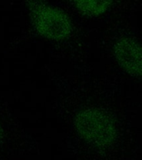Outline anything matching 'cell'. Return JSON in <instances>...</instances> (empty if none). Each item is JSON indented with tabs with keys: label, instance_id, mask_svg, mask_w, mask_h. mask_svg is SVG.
Returning a JSON list of instances; mask_svg holds the SVG:
<instances>
[{
	"label": "cell",
	"instance_id": "6da1fadb",
	"mask_svg": "<svg viewBox=\"0 0 142 160\" xmlns=\"http://www.w3.org/2000/svg\"><path fill=\"white\" fill-rule=\"evenodd\" d=\"M78 132L87 142L102 147L109 144L115 136V129L109 118L102 111L88 109L77 119Z\"/></svg>",
	"mask_w": 142,
	"mask_h": 160
},
{
	"label": "cell",
	"instance_id": "7a4b0ae2",
	"mask_svg": "<svg viewBox=\"0 0 142 160\" xmlns=\"http://www.w3.org/2000/svg\"><path fill=\"white\" fill-rule=\"evenodd\" d=\"M34 21L40 33L52 39L64 38L71 28L67 16L53 8H38L34 13Z\"/></svg>",
	"mask_w": 142,
	"mask_h": 160
},
{
	"label": "cell",
	"instance_id": "3957f363",
	"mask_svg": "<svg viewBox=\"0 0 142 160\" xmlns=\"http://www.w3.org/2000/svg\"><path fill=\"white\" fill-rule=\"evenodd\" d=\"M116 55L122 67L133 75L141 72V51L139 44L134 40H121L116 47Z\"/></svg>",
	"mask_w": 142,
	"mask_h": 160
},
{
	"label": "cell",
	"instance_id": "277c9868",
	"mask_svg": "<svg viewBox=\"0 0 142 160\" xmlns=\"http://www.w3.org/2000/svg\"><path fill=\"white\" fill-rule=\"evenodd\" d=\"M82 12L89 15L102 13L109 7L112 0H74Z\"/></svg>",
	"mask_w": 142,
	"mask_h": 160
}]
</instances>
